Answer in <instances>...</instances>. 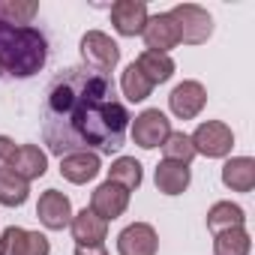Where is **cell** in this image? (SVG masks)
Returning a JSON list of instances; mask_svg holds the SVG:
<instances>
[{
  "instance_id": "3",
  "label": "cell",
  "mask_w": 255,
  "mask_h": 255,
  "mask_svg": "<svg viewBox=\"0 0 255 255\" xmlns=\"http://www.w3.org/2000/svg\"><path fill=\"white\" fill-rule=\"evenodd\" d=\"M168 15L177 24L180 42H186V45H201V42H207L213 36V18L198 3H177Z\"/></svg>"
},
{
  "instance_id": "2",
  "label": "cell",
  "mask_w": 255,
  "mask_h": 255,
  "mask_svg": "<svg viewBox=\"0 0 255 255\" xmlns=\"http://www.w3.org/2000/svg\"><path fill=\"white\" fill-rule=\"evenodd\" d=\"M48 60V42L36 27H15L0 21V72L12 78L36 75Z\"/></svg>"
},
{
  "instance_id": "9",
  "label": "cell",
  "mask_w": 255,
  "mask_h": 255,
  "mask_svg": "<svg viewBox=\"0 0 255 255\" xmlns=\"http://www.w3.org/2000/svg\"><path fill=\"white\" fill-rule=\"evenodd\" d=\"M117 252L120 255H156L159 252V234L147 222H132L117 234Z\"/></svg>"
},
{
  "instance_id": "6",
  "label": "cell",
  "mask_w": 255,
  "mask_h": 255,
  "mask_svg": "<svg viewBox=\"0 0 255 255\" xmlns=\"http://www.w3.org/2000/svg\"><path fill=\"white\" fill-rule=\"evenodd\" d=\"M168 135H171V120H168L159 108H144V111L132 120V141H135L141 150L162 147Z\"/></svg>"
},
{
  "instance_id": "14",
  "label": "cell",
  "mask_w": 255,
  "mask_h": 255,
  "mask_svg": "<svg viewBox=\"0 0 255 255\" xmlns=\"http://www.w3.org/2000/svg\"><path fill=\"white\" fill-rule=\"evenodd\" d=\"M102 171V159L93 150H75V153H63L60 156V177L69 183H90L96 174Z\"/></svg>"
},
{
  "instance_id": "7",
  "label": "cell",
  "mask_w": 255,
  "mask_h": 255,
  "mask_svg": "<svg viewBox=\"0 0 255 255\" xmlns=\"http://www.w3.org/2000/svg\"><path fill=\"white\" fill-rule=\"evenodd\" d=\"M51 240L42 231H27L21 225H9L0 231V255H48Z\"/></svg>"
},
{
  "instance_id": "13",
  "label": "cell",
  "mask_w": 255,
  "mask_h": 255,
  "mask_svg": "<svg viewBox=\"0 0 255 255\" xmlns=\"http://www.w3.org/2000/svg\"><path fill=\"white\" fill-rule=\"evenodd\" d=\"M126 207H129V192H126L123 186H117V183H111V180L99 183V186L93 189V195H90V210H93L96 216H102L105 222L123 216Z\"/></svg>"
},
{
  "instance_id": "12",
  "label": "cell",
  "mask_w": 255,
  "mask_h": 255,
  "mask_svg": "<svg viewBox=\"0 0 255 255\" xmlns=\"http://www.w3.org/2000/svg\"><path fill=\"white\" fill-rule=\"evenodd\" d=\"M141 36H144L147 51H156V54H168L171 48H177V45H180L177 24L171 21V15H168V12L150 15V18H147V24H144V30H141Z\"/></svg>"
},
{
  "instance_id": "11",
  "label": "cell",
  "mask_w": 255,
  "mask_h": 255,
  "mask_svg": "<svg viewBox=\"0 0 255 255\" xmlns=\"http://www.w3.org/2000/svg\"><path fill=\"white\" fill-rule=\"evenodd\" d=\"M147 3L144 0H117L111 6V27L120 36H141L147 24Z\"/></svg>"
},
{
  "instance_id": "27",
  "label": "cell",
  "mask_w": 255,
  "mask_h": 255,
  "mask_svg": "<svg viewBox=\"0 0 255 255\" xmlns=\"http://www.w3.org/2000/svg\"><path fill=\"white\" fill-rule=\"evenodd\" d=\"M15 150H18V144H15L12 138H6V135H0V168H9V162H12Z\"/></svg>"
},
{
  "instance_id": "18",
  "label": "cell",
  "mask_w": 255,
  "mask_h": 255,
  "mask_svg": "<svg viewBox=\"0 0 255 255\" xmlns=\"http://www.w3.org/2000/svg\"><path fill=\"white\" fill-rule=\"evenodd\" d=\"M222 183L231 192H252V186H255V159L252 156H231V159H225Z\"/></svg>"
},
{
  "instance_id": "21",
  "label": "cell",
  "mask_w": 255,
  "mask_h": 255,
  "mask_svg": "<svg viewBox=\"0 0 255 255\" xmlns=\"http://www.w3.org/2000/svg\"><path fill=\"white\" fill-rule=\"evenodd\" d=\"M108 180H111V183H117V186H123L126 192L138 189V186H141V180H144L141 162H138L135 156H117V159L111 162V168H108Z\"/></svg>"
},
{
  "instance_id": "25",
  "label": "cell",
  "mask_w": 255,
  "mask_h": 255,
  "mask_svg": "<svg viewBox=\"0 0 255 255\" xmlns=\"http://www.w3.org/2000/svg\"><path fill=\"white\" fill-rule=\"evenodd\" d=\"M120 90H123V96L129 99V102H144L150 96L153 84L141 75V69L135 63H129V66L123 69V75H120Z\"/></svg>"
},
{
  "instance_id": "5",
  "label": "cell",
  "mask_w": 255,
  "mask_h": 255,
  "mask_svg": "<svg viewBox=\"0 0 255 255\" xmlns=\"http://www.w3.org/2000/svg\"><path fill=\"white\" fill-rule=\"evenodd\" d=\"M81 60H84V66L87 69H93V72H102V75H108L117 63H120V45L108 36V33H102V30H87L84 36H81Z\"/></svg>"
},
{
  "instance_id": "19",
  "label": "cell",
  "mask_w": 255,
  "mask_h": 255,
  "mask_svg": "<svg viewBox=\"0 0 255 255\" xmlns=\"http://www.w3.org/2000/svg\"><path fill=\"white\" fill-rule=\"evenodd\" d=\"M138 69H141V75L156 87V84H165V81H171V75H174V60H171V54H156V51H141L135 60H132Z\"/></svg>"
},
{
  "instance_id": "8",
  "label": "cell",
  "mask_w": 255,
  "mask_h": 255,
  "mask_svg": "<svg viewBox=\"0 0 255 255\" xmlns=\"http://www.w3.org/2000/svg\"><path fill=\"white\" fill-rule=\"evenodd\" d=\"M207 105V90L201 81H180L168 93V108L177 120H195Z\"/></svg>"
},
{
  "instance_id": "17",
  "label": "cell",
  "mask_w": 255,
  "mask_h": 255,
  "mask_svg": "<svg viewBox=\"0 0 255 255\" xmlns=\"http://www.w3.org/2000/svg\"><path fill=\"white\" fill-rule=\"evenodd\" d=\"M153 183L162 195H183L192 183V171L189 165H180V162H168L162 159L153 171Z\"/></svg>"
},
{
  "instance_id": "24",
  "label": "cell",
  "mask_w": 255,
  "mask_h": 255,
  "mask_svg": "<svg viewBox=\"0 0 255 255\" xmlns=\"http://www.w3.org/2000/svg\"><path fill=\"white\" fill-rule=\"evenodd\" d=\"M36 12H39L36 0H3L0 3V21L15 24V27H30Z\"/></svg>"
},
{
  "instance_id": "1",
  "label": "cell",
  "mask_w": 255,
  "mask_h": 255,
  "mask_svg": "<svg viewBox=\"0 0 255 255\" xmlns=\"http://www.w3.org/2000/svg\"><path fill=\"white\" fill-rule=\"evenodd\" d=\"M129 111L114 96L111 75L87 66L63 69L45 90L42 138L51 153H114L126 141Z\"/></svg>"
},
{
  "instance_id": "16",
  "label": "cell",
  "mask_w": 255,
  "mask_h": 255,
  "mask_svg": "<svg viewBox=\"0 0 255 255\" xmlns=\"http://www.w3.org/2000/svg\"><path fill=\"white\" fill-rule=\"evenodd\" d=\"M9 171L18 174L21 180H39L45 171H48V153L36 144H18L12 162H9Z\"/></svg>"
},
{
  "instance_id": "26",
  "label": "cell",
  "mask_w": 255,
  "mask_h": 255,
  "mask_svg": "<svg viewBox=\"0 0 255 255\" xmlns=\"http://www.w3.org/2000/svg\"><path fill=\"white\" fill-rule=\"evenodd\" d=\"M162 159L168 162H180V165H189L195 159V150H192V141L186 132H171L162 144Z\"/></svg>"
},
{
  "instance_id": "4",
  "label": "cell",
  "mask_w": 255,
  "mask_h": 255,
  "mask_svg": "<svg viewBox=\"0 0 255 255\" xmlns=\"http://www.w3.org/2000/svg\"><path fill=\"white\" fill-rule=\"evenodd\" d=\"M189 141H192L195 156L201 153L207 159H222L234 147V132H231V126L222 123V120H204V123H198V129L189 135Z\"/></svg>"
},
{
  "instance_id": "28",
  "label": "cell",
  "mask_w": 255,
  "mask_h": 255,
  "mask_svg": "<svg viewBox=\"0 0 255 255\" xmlns=\"http://www.w3.org/2000/svg\"><path fill=\"white\" fill-rule=\"evenodd\" d=\"M75 255H108V249H105V243H99V246H75Z\"/></svg>"
},
{
  "instance_id": "23",
  "label": "cell",
  "mask_w": 255,
  "mask_h": 255,
  "mask_svg": "<svg viewBox=\"0 0 255 255\" xmlns=\"http://www.w3.org/2000/svg\"><path fill=\"white\" fill-rule=\"evenodd\" d=\"M30 195V183L12 174L9 168H0V204L3 207H21Z\"/></svg>"
},
{
  "instance_id": "22",
  "label": "cell",
  "mask_w": 255,
  "mask_h": 255,
  "mask_svg": "<svg viewBox=\"0 0 255 255\" xmlns=\"http://www.w3.org/2000/svg\"><path fill=\"white\" fill-rule=\"evenodd\" d=\"M252 237L246 228H225L213 234V255H249Z\"/></svg>"
},
{
  "instance_id": "15",
  "label": "cell",
  "mask_w": 255,
  "mask_h": 255,
  "mask_svg": "<svg viewBox=\"0 0 255 255\" xmlns=\"http://www.w3.org/2000/svg\"><path fill=\"white\" fill-rule=\"evenodd\" d=\"M69 231H72V240L78 246H99L108 237V222L102 216H96L90 207H84L81 213H72Z\"/></svg>"
},
{
  "instance_id": "20",
  "label": "cell",
  "mask_w": 255,
  "mask_h": 255,
  "mask_svg": "<svg viewBox=\"0 0 255 255\" xmlns=\"http://www.w3.org/2000/svg\"><path fill=\"white\" fill-rule=\"evenodd\" d=\"M246 225V210L240 204H231V201H216L210 210H207V228L213 234L225 231V228H243Z\"/></svg>"
},
{
  "instance_id": "10",
  "label": "cell",
  "mask_w": 255,
  "mask_h": 255,
  "mask_svg": "<svg viewBox=\"0 0 255 255\" xmlns=\"http://www.w3.org/2000/svg\"><path fill=\"white\" fill-rule=\"evenodd\" d=\"M36 216L48 231H63L72 222V201L60 189H45L36 204Z\"/></svg>"
}]
</instances>
